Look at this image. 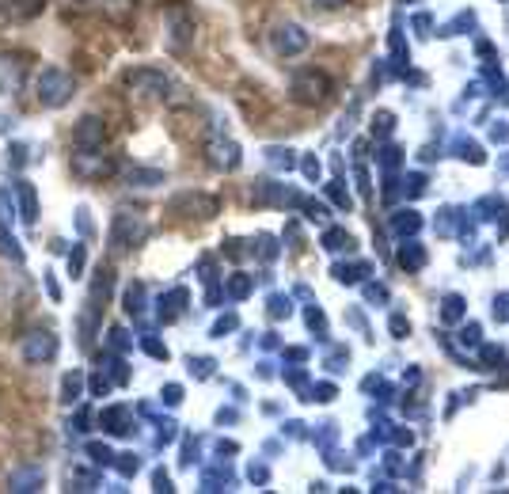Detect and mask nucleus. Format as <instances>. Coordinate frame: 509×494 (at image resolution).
I'll use <instances>...</instances> for the list:
<instances>
[{"instance_id": "nucleus-2", "label": "nucleus", "mask_w": 509, "mask_h": 494, "mask_svg": "<svg viewBox=\"0 0 509 494\" xmlns=\"http://www.w3.org/2000/svg\"><path fill=\"white\" fill-rule=\"evenodd\" d=\"M69 92H73V80H69V76H61V73H46L38 80V99H42V103H50V107L65 103Z\"/></svg>"}, {"instance_id": "nucleus-8", "label": "nucleus", "mask_w": 509, "mask_h": 494, "mask_svg": "<svg viewBox=\"0 0 509 494\" xmlns=\"http://www.w3.org/2000/svg\"><path fill=\"white\" fill-rule=\"evenodd\" d=\"M460 312H464V301L456 293L452 296H445V320H460Z\"/></svg>"}, {"instance_id": "nucleus-5", "label": "nucleus", "mask_w": 509, "mask_h": 494, "mask_svg": "<svg viewBox=\"0 0 509 494\" xmlns=\"http://www.w3.org/2000/svg\"><path fill=\"white\" fill-rule=\"evenodd\" d=\"M42 4H46V0H12V4H4V12L16 16V19H27V16L42 12Z\"/></svg>"}, {"instance_id": "nucleus-10", "label": "nucleus", "mask_w": 509, "mask_h": 494, "mask_svg": "<svg viewBox=\"0 0 509 494\" xmlns=\"http://www.w3.org/2000/svg\"><path fill=\"white\" fill-rule=\"evenodd\" d=\"M392 331H395V338H407L411 335V323H407L403 316H392Z\"/></svg>"}, {"instance_id": "nucleus-3", "label": "nucleus", "mask_w": 509, "mask_h": 494, "mask_svg": "<svg viewBox=\"0 0 509 494\" xmlns=\"http://www.w3.org/2000/svg\"><path fill=\"white\" fill-rule=\"evenodd\" d=\"M308 46V35L301 27H278V35H274V50L278 53H296V50H304Z\"/></svg>"}, {"instance_id": "nucleus-6", "label": "nucleus", "mask_w": 509, "mask_h": 494, "mask_svg": "<svg viewBox=\"0 0 509 494\" xmlns=\"http://www.w3.org/2000/svg\"><path fill=\"white\" fill-rule=\"evenodd\" d=\"M73 168L80 171L84 179H95V175H107V171H110V160H92V163H87L84 156H76V160H73Z\"/></svg>"}, {"instance_id": "nucleus-1", "label": "nucleus", "mask_w": 509, "mask_h": 494, "mask_svg": "<svg viewBox=\"0 0 509 494\" xmlns=\"http://www.w3.org/2000/svg\"><path fill=\"white\" fill-rule=\"evenodd\" d=\"M293 95H296V103L316 107V103H327L331 99V84H327L323 73H301L293 80Z\"/></svg>"}, {"instance_id": "nucleus-11", "label": "nucleus", "mask_w": 509, "mask_h": 494, "mask_svg": "<svg viewBox=\"0 0 509 494\" xmlns=\"http://www.w3.org/2000/svg\"><path fill=\"white\" fill-rule=\"evenodd\" d=\"M213 152H220V145H213ZM225 152H236V145H225ZM217 163H225V168H232V163H236L240 156H213Z\"/></svg>"}, {"instance_id": "nucleus-12", "label": "nucleus", "mask_w": 509, "mask_h": 494, "mask_svg": "<svg viewBox=\"0 0 509 494\" xmlns=\"http://www.w3.org/2000/svg\"><path fill=\"white\" fill-rule=\"evenodd\" d=\"M460 338H464V343H471V346H475V343H479V327H475V323H468V327H464V335H460Z\"/></svg>"}, {"instance_id": "nucleus-4", "label": "nucleus", "mask_w": 509, "mask_h": 494, "mask_svg": "<svg viewBox=\"0 0 509 494\" xmlns=\"http://www.w3.org/2000/svg\"><path fill=\"white\" fill-rule=\"evenodd\" d=\"M73 141H76V145H84V149H92V145H103V122H99V118H84V122L76 126Z\"/></svg>"}, {"instance_id": "nucleus-9", "label": "nucleus", "mask_w": 509, "mask_h": 494, "mask_svg": "<svg viewBox=\"0 0 509 494\" xmlns=\"http://www.w3.org/2000/svg\"><path fill=\"white\" fill-rule=\"evenodd\" d=\"M418 225H422V221H418L414 213H407V217H395V228H400V232H414Z\"/></svg>"}, {"instance_id": "nucleus-7", "label": "nucleus", "mask_w": 509, "mask_h": 494, "mask_svg": "<svg viewBox=\"0 0 509 494\" xmlns=\"http://www.w3.org/2000/svg\"><path fill=\"white\" fill-rule=\"evenodd\" d=\"M400 262H403L407 270H422V267H426V251L418 247V244H411V247L400 251Z\"/></svg>"}]
</instances>
